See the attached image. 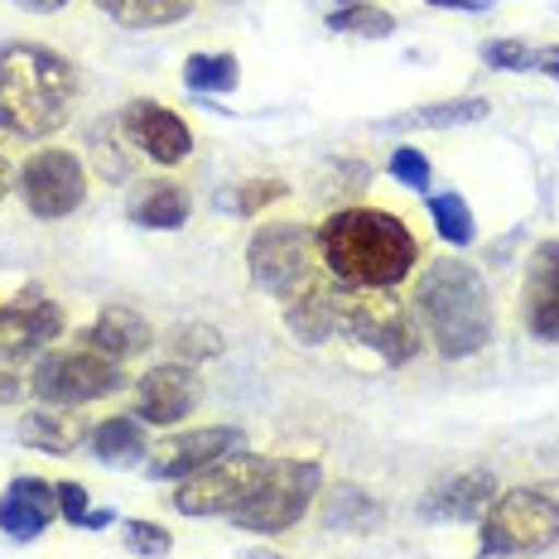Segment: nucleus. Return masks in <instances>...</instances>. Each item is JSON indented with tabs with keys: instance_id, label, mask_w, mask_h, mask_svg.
I'll return each mask as SVG.
<instances>
[{
	"instance_id": "f257e3e1",
	"label": "nucleus",
	"mask_w": 559,
	"mask_h": 559,
	"mask_svg": "<svg viewBox=\"0 0 559 559\" xmlns=\"http://www.w3.org/2000/svg\"><path fill=\"white\" fill-rule=\"evenodd\" d=\"M319 261L343 289H395L419 261L415 231L381 207H337L319 227Z\"/></svg>"
},
{
	"instance_id": "f03ea898",
	"label": "nucleus",
	"mask_w": 559,
	"mask_h": 559,
	"mask_svg": "<svg viewBox=\"0 0 559 559\" xmlns=\"http://www.w3.org/2000/svg\"><path fill=\"white\" fill-rule=\"evenodd\" d=\"M83 78L63 53L44 44H10L0 49V135L44 140L63 131L78 111Z\"/></svg>"
},
{
	"instance_id": "7ed1b4c3",
	"label": "nucleus",
	"mask_w": 559,
	"mask_h": 559,
	"mask_svg": "<svg viewBox=\"0 0 559 559\" xmlns=\"http://www.w3.org/2000/svg\"><path fill=\"white\" fill-rule=\"evenodd\" d=\"M415 309L439 357L463 362L492 337V295L487 280L459 255H439L415 285Z\"/></svg>"
},
{
	"instance_id": "20e7f679",
	"label": "nucleus",
	"mask_w": 559,
	"mask_h": 559,
	"mask_svg": "<svg viewBox=\"0 0 559 559\" xmlns=\"http://www.w3.org/2000/svg\"><path fill=\"white\" fill-rule=\"evenodd\" d=\"M337 333L353 347H371L386 367H405L419 353V323L391 289H343L337 295Z\"/></svg>"
},
{
	"instance_id": "39448f33",
	"label": "nucleus",
	"mask_w": 559,
	"mask_h": 559,
	"mask_svg": "<svg viewBox=\"0 0 559 559\" xmlns=\"http://www.w3.org/2000/svg\"><path fill=\"white\" fill-rule=\"evenodd\" d=\"M483 555H540L559 540V502L535 487H511V492H497L492 507L483 511Z\"/></svg>"
},
{
	"instance_id": "423d86ee",
	"label": "nucleus",
	"mask_w": 559,
	"mask_h": 559,
	"mask_svg": "<svg viewBox=\"0 0 559 559\" xmlns=\"http://www.w3.org/2000/svg\"><path fill=\"white\" fill-rule=\"evenodd\" d=\"M247 271L255 289L275 299H295L319 280V231L305 223H265L247 247Z\"/></svg>"
},
{
	"instance_id": "0eeeda50",
	"label": "nucleus",
	"mask_w": 559,
	"mask_h": 559,
	"mask_svg": "<svg viewBox=\"0 0 559 559\" xmlns=\"http://www.w3.org/2000/svg\"><path fill=\"white\" fill-rule=\"evenodd\" d=\"M319 463L309 459H271V473L265 483L251 492V502H241L231 511V526L255 531V535H280L289 531L299 516L309 511V502L319 497Z\"/></svg>"
},
{
	"instance_id": "6e6552de",
	"label": "nucleus",
	"mask_w": 559,
	"mask_h": 559,
	"mask_svg": "<svg viewBox=\"0 0 559 559\" xmlns=\"http://www.w3.org/2000/svg\"><path fill=\"white\" fill-rule=\"evenodd\" d=\"M121 386H126V367L92 353V347L39 353L29 377V395H39V405H92L102 395H116Z\"/></svg>"
},
{
	"instance_id": "1a4fd4ad",
	"label": "nucleus",
	"mask_w": 559,
	"mask_h": 559,
	"mask_svg": "<svg viewBox=\"0 0 559 559\" xmlns=\"http://www.w3.org/2000/svg\"><path fill=\"white\" fill-rule=\"evenodd\" d=\"M265 473H271V459H261V453H227L213 468L183 477L174 487V507L183 516H231L241 502H251V492L265 483Z\"/></svg>"
},
{
	"instance_id": "9d476101",
	"label": "nucleus",
	"mask_w": 559,
	"mask_h": 559,
	"mask_svg": "<svg viewBox=\"0 0 559 559\" xmlns=\"http://www.w3.org/2000/svg\"><path fill=\"white\" fill-rule=\"evenodd\" d=\"M20 198L39 223H58V217L78 213L87 198V165L73 150H39L20 165Z\"/></svg>"
},
{
	"instance_id": "9b49d317",
	"label": "nucleus",
	"mask_w": 559,
	"mask_h": 559,
	"mask_svg": "<svg viewBox=\"0 0 559 559\" xmlns=\"http://www.w3.org/2000/svg\"><path fill=\"white\" fill-rule=\"evenodd\" d=\"M227 453H241V429L237 425H207V429H183L165 435L145 459V477L155 483H183V477L213 468Z\"/></svg>"
},
{
	"instance_id": "f8f14e48",
	"label": "nucleus",
	"mask_w": 559,
	"mask_h": 559,
	"mask_svg": "<svg viewBox=\"0 0 559 559\" xmlns=\"http://www.w3.org/2000/svg\"><path fill=\"white\" fill-rule=\"evenodd\" d=\"M116 126H121L126 145H131L135 155L155 159V165H183V159L193 155L189 121H183L179 111L159 107V102H131V107L116 116Z\"/></svg>"
},
{
	"instance_id": "ddd939ff",
	"label": "nucleus",
	"mask_w": 559,
	"mask_h": 559,
	"mask_svg": "<svg viewBox=\"0 0 559 559\" xmlns=\"http://www.w3.org/2000/svg\"><path fill=\"white\" fill-rule=\"evenodd\" d=\"M63 329H68L63 309L39 285H25L10 305H0V353L39 357V353H49V343Z\"/></svg>"
},
{
	"instance_id": "4468645a",
	"label": "nucleus",
	"mask_w": 559,
	"mask_h": 559,
	"mask_svg": "<svg viewBox=\"0 0 559 559\" xmlns=\"http://www.w3.org/2000/svg\"><path fill=\"white\" fill-rule=\"evenodd\" d=\"M198 377L193 367L183 362H165V367H150L145 377L135 381V419L140 425H179V419L193 415L198 405Z\"/></svg>"
},
{
	"instance_id": "2eb2a0df",
	"label": "nucleus",
	"mask_w": 559,
	"mask_h": 559,
	"mask_svg": "<svg viewBox=\"0 0 559 559\" xmlns=\"http://www.w3.org/2000/svg\"><path fill=\"white\" fill-rule=\"evenodd\" d=\"M521 319L531 337L559 343V241H540L526 265V295H521Z\"/></svg>"
},
{
	"instance_id": "dca6fc26",
	"label": "nucleus",
	"mask_w": 559,
	"mask_h": 559,
	"mask_svg": "<svg viewBox=\"0 0 559 559\" xmlns=\"http://www.w3.org/2000/svg\"><path fill=\"white\" fill-rule=\"evenodd\" d=\"M497 497V473L468 468V473H449L444 483H435L419 497V521H473L492 507Z\"/></svg>"
},
{
	"instance_id": "f3484780",
	"label": "nucleus",
	"mask_w": 559,
	"mask_h": 559,
	"mask_svg": "<svg viewBox=\"0 0 559 559\" xmlns=\"http://www.w3.org/2000/svg\"><path fill=\"white\" fill-rule=\"evenodd\" d=\"M58 516V492L44 477H15V483L0 492V531L15 545L39 540Z\"/></svg>"
},
{
	"instance_id": "a211bd4d",
	"label": "nucleus",
	"mask_w": 559,
	"mask_h": 559,
	"mask_svg": "<svg viewBox=\"0 0 559 559\" xmlns=\"http://www.w3.org/2000/svg\"><path fill=\"white\" fill-rule=\"evenodd\" d=\"M87 435L92 429H87L83 405H39V411H29L20 419V444L34 453H53V459L73 453Z\"/></svg>"
},
{
	"instance_id": "6ab92c4d",
	"label": "nucleus",
	"mask_w": 559,
	"mask_h": 559,
	"mask_svg": "<svg viewBox=\"0 0 559 559\" xmlns=\"http://www.w3.org/2000/svg\"><path fill=\"white\" fill-rule=\"evenodd\" d=\"M337 295L343 285L337 280H313L309 289H299L295 299H285V329L295 343L319 347L337 333Z\"/></svg>"
},
{
	"instance_id": "aec40b11",
	"label": "nucleus",
	"mask_w": 559,
	"mask_h": 559,
	"mask_svg": "<svg viewBox=\"0 0 559 559\" xmlns=\"http://www.w3.org/2000/svg\"><path fill=\"white\" fill-rule=\"evenodd\" d=\"M150 343H155V329H150V319H145V313H135V309H121V305L102 309L97 323H92L87 337H83V347H92V353H102V357H111V362L150 353Z\"/></svg>"
},
{
	"instance_id": "412c9836",
	"label": "nucleus",
	"mask_w": 559,
	"mask_h": 559,
	"mask_svg": "<svg viewBox=\"0 0 559 559\" xmlns=\"http://www.w3.org/2000/svg\"><path fill=\"white\" fill-rule=\"evenodd\" d=\"M126 213H131V223H135V227H145V231H174V227L189 223L193 203H189V193H183L179 183H169V179H150V183H140V189L131 193Z\"/></svg>"
},
{
	"instance_id": "4be33fe9",
	"label": "nucleus",
	"mask_w": 559,
	"mask_h": 559,
	"mask_svg": "<svg viewBox=\"0 0 559 559\" xmlns=\"http://www.w3.org/2000/svg\"><path fill=\"white\" fill-rule=\"evenodd\" d=\"M87 449H92V459L107 463V468H135V463L150 459L145 425H140L135 415H111V419H102V425H92Z\"/></svg>"
},
{
	"instance_id": "5701e85b",
	"label": "nucleus",
	"mask_w": 559,
	"mask_h": 559,
	"mask_svg": "<svg viewBox=\"0 0 559 559\" xmlns=\"http://www.w3.org/2000/svg\"><path fill=\"white\" fill-rule=\"evenodd\" d=\"M492 111L483 97H453V102H429V107L395 111L386 121H377L371 131H453V126H473Z\"/></svg>"
},
{
	"instance_id": "b1692460",
	"label": "nucleus",
	"mask_w": 559,
	"mask_h": 559,
	"mask_svg": "<svg viewBox=\"0 0 559 559\" xmlns=\"http://www.w3.org/2000/svg\"><path fill=\"white\" fill-rule=\"evenodd\" d=\"M97 10L126 29H165L189 15L193 0H97Z\"/></svg>"
},
{
	"instance_id": "393cba45",
	"label": "nucleus",
	"mask_w": 559,
	"mask_h": 559,
	"mask_svg": "<svg viewBox=\"0 0 559 559\" xmlns=\"http://www.w3.org/2000/svg\"><path fill=\"white\" fill-rule=\"evenodd\" d=\"M323 526L329 531H377L381 526V502L362 487L343 483L329 492V502H323Z\"/></svg>"
},
{
	"instance_id": "a878e982",
	"label": "nucleus",
	"mask_w": 559,
	"mask_h": 559,
	"mask_svg": "<svg viewBox=\"0 0 559 559\" xmlns=\"http://www.w3.org/2000/svg\"><path fill=\"white\" fill-rule=\"evenodd\" d=\"M329 29L333 34H357V39H391L395 15L371 0H343L337 10H329Z\"/></svg>"
},
{
	"instance_id": "bb28decb",
	"label": "nucleus",
	"mask_w": 559,
	"mask_h": 559,
	"mask_svg": "<svg viewBox=\"0 0 559 559\" xmlns=\"http://www.w3.org/2000/svg\"><path fill=\"white\" fill-rule=\"evenodd\" d=\"M237 78H241V63H237V53H193L189 63H183V87L189 92H213V97H223V92L237 87Z\"/></svg>"
},
{
	"instance_id": "cd10ccee",
	"label": "nucleus",
	"mask_w": 559,
	"mask_h": 559,
	"mask_svg": "<svg viewBox=\"0 0 559 559\" xmlns=\"http://www.w3.org/2000/svg\"><path fill=\"white\" fill-rule=\"evenodd\" d=\"M223 347L227 343L213 323H183V329L174 333L169 353H174V362H183V367H203V362H213V357H223Z\"/></svg>"
},
{
	"instance_id": "c85d7f7f",
	"label": "nucleus",
	"mask_w": 559,
	"mask_h": 559,
	"mask_svg": "<svg viewBox=\"0 0 559 559\" xmlns=\"http://www.w3.org/2000/svg\"><path fill=\"white\" fill-rule=\"evenodd\" d=\"M429 217H435V231L449 241V247H468L473 241V207L463 203L459 193H435L429 198Z\"/></svg>"
},
{
	"instance_id": "c756f323",
	"label": "nucleus",
	"mask_w": 559,
	"mask_h": 559,
	"mask_svg": "<svg viewBox=\"0 0 559 559\" xmlns=\"http://www.w3.org/2000/svg\"><path fill=\"white\" fill-rule=\"evenodd\" d=\"M121 540H126V550L140 555V559H159V555H169L174 535L165 526H155V521H126Z\"/></svg>"
},
{
	"instance_id": "7c9ffc66",
	"label": "nucleus",
	"mask_w": 559,
	"mask_h": 559,
	"mask_svg": "<svg viewBox=\"0 0 559 559\" xmlns=\"http://www.w3.org/2000/svg\"><path fill=\"white\" fill-rule=\"evenodd\" d=\"M483 63L487 68H511V73H531L535 68V44H526V39H487L483 44Z\"/></svg>"
},
{
	"instance_id": "2f4dec72",
	"label": "nucleus",
	"mask_w": 559,
	"mask_h": 559,
	"mask_svg": "<svg viewBox=\"0 0 559 559\" xmlns=\"http://www.w3.org/2000/svg\"><path fill=\"white\" fill-rule=\"evenodd\" d=\"M285 193H289V183H285V179H247L237 193H231V207H237L241 217H251V213H261V207L280 203Z\"/></svg>"
},
{
	"instance_id": "473e14b6",
	"label": "nucleus",
	"mask_w": 559,
	"mask_h": 559,
	"mask_svg": "<svg viewBox=\"0 0 559 559\" xmlns=\"http://www.w3.org/2000/svg\"><path fill=\"white\" fill-rule=\"evenodd\" d=\"M34 362H39V357H15V353H0V405H10V401H20V395H29Z\"/></svg>"
},
{
	"instance_id": "72a5a7b5",
	"label": "nucleus",
	"mask_w": 559,
	"mask_h": 559,
	"mask_svg": "<svg viewBox=\"0 0 559 559\" xmlns=\"http://www.w3.org/2000/svg\"><path fill=\"white\" fill-rule=\"evenodd\" d=\"M386 169L395 174V179L405 183V189H415V193H429V159L419 155L415 145H401L395 155L386 159Z\"/></svg>"
},
{
	"instance_id": "f704fd0d",
	"label": "nucleus",
	"mask_w": 559,
	"mask_h": 559,
	"mask_svg": "<svg viewBox=\"0 0 559 559\" xmlns=\"http://www.w3.org/2000/svg\"><path fill=\"white\" fill-rule=\"evenodd\" d=\"M53 492H58V516L73 521V526H83L87 511H92V502H87V487H83V483H58Z\"/></svg>"
},
{
	"instance_id": "c9c22d12",
	"label": "nucleus",
	"mask_w": 559,
	"mask_h": 559,
	"mask_svg": "<svg viewBox=\"0 0 559 559\" xmlns=\"http://www.w3.org/2000/svg\"><path fill=\"white\" fill-rule=\"evenodd\" d=\"M531 73H545L559 83V44H535V68Z\"/></svg>"
},
{
	"instance_id": "e433bc0d",
	"label": "nucleus",
	"mask_w": 559,
	"mask_h": 559,
	"mask_svg": "<svg viewBox=\"0 0 559 559\" xmlns=\"http://www.w3.org/2000/svg\"><path fill=\"white\" fill-rule=\"evenodd\" d=\"M425 5H435V10H487L492 0H425Z\"/></svg>"
},
{
	"instance_id": "4c0bfd02",
	"label": "nucleus",
	"mask_w": 559,
	"mask_h": 559,
	"mask_svg": "<svg viewBox=\"0 0 559 559\" xmlns=\"http://www.w3.org/2000/svg\"><path fill=\"white\" fill-rule=\"evenodd\" d=\"M111 526V511L102 507V511H87V521H83V531H107Z\"/></svg>"
},
{
	"instance_id": "58836bf2",
	"label": "nucleus",
	"mask_w": 559,
	"mask_h": 559,
	"mask_svg": "<svg viewBox=\"0 0 559 559\" xmlns=\"http://www.w3.org/2000/svg\"><path fill=\"white\" fill-rule=\"evenodd\" d=\"M20 5H29V10H63L68 0H20Z\"/></svg>"
},
{
	"instance_id": "ea45409f",
	"label": "nucleus",
	"mask_w": 559,
	"mask_h": 559,
	"mask_svg": "<svg viewBox=\"0 0 559 559\" xmlns=\"http://www.w3.org/2000/svg\"><path fill=\"white\" fill-rule=\"evenodd\" d=\"M5 193H10V165L0 159V198H5Z\"/></svg>"
},
{
	"instance_id": "a19ab883",
	"label": "nucleus",
	"mask_w": 559,
	"mask_h": 559,
	"mask_svg": "<svg viewBox=\"0 0 559 559\" xmlns=\"http://www.w3.org/2000/svg\"><path fill=\"white\" fill-rule=\"evenodd\" d=\"M261 559H275V555H261Z\"/></svg>"
}]
</instances>
